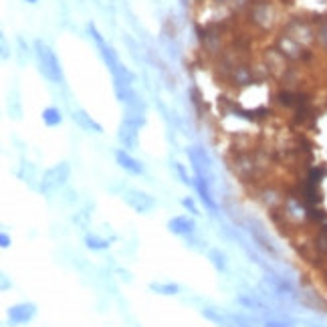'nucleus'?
Instances as JSON below:
<instances>
[{"mask_svg": "<svg viewBox=\"0 0 327 327\" xmlns=\"http://www.w3.org/2000/svg\"><path fill=\"white\" fill-rule=\"evenodd\" d=\"M29 3H37V0H29Z\"/></svg>", "mask_w": 327, "mask_h": 327, "instance_id": "obj_15", "label": "nucleus"}, {"mask_svg": "<svg viewBox=\"0 0 327 327\" xmlns=\"http://www.w3.org/2000/svg\"><path fill=\"white\" fill-rule=\"evenodd\" d=\"M0 247H3V249H9V247H11L9 234H0Z\"/></svg>", "mask_w": 327, "mask_h": 327, "instance_id": "obj_13", "label": "nucleus"}, {"mask_svg": "<svg viewBox=\"0 0 327 327\" xmlns=\"http://www.w3.org/2000/svg\"><path fill=\"white\" fill-rule=\"evenodd\" d=\"M43 121H45L47 125H57V123H61V113H59L57 109H47V111L43 113Z\"/></svg>", "mask_w": 327, "mask_h": 327, "instance_id": "obj_10", "label": "nucleus"}, {"mask_svg": "<svg viewBox=\"0 0 327 327\" xmlns=\"http://www.w3.org/2000/svg\"><path fill=\"white\" fill-rule=\"evenodd\" d=\"M325 232H327V226H325Z\"/></svg>", "mask_w": 327, "mask_h": 327, "instance_id": "obj_16", "label": "nucleus"}, {"mask_svg": "<svg viewBox=\"0 0 327 327\" xmlns=\"http://www.w3.org/2000/svg\"><path fill=\"white\" fill-rule=\"evenodd\" d=\"M149 289L151 291H155V293H161V295H176L180 289H178V285H172V283H166V285H159V283H151L149 285Z\"/></svg>", "mask_w": 327, "mask_h": 327, "instance_id": "obj_8", "label": "nucleus"}, {"mask_svg": "<svg viewBox=\"0 0 327 327\" xmlns=\"http://www.w3.org/2000/svg\"><path fill=\"white\" fill-rule=\"evenodd\" d=\"M168 228L174 232V234H190L194 230V220L188 218V216H176L168 222Z\"/></svg>", "mask_w": 327, "mask_h": 327, "instance_id": "obj_5", "label": "nucleus"}, {"mask_svg": "<svg viewBox=\"0 0 327 327\" xmlns=\"http://www.w3.org/2000/svg\"><path fill=\"white\" fill-rule=\"evenodd\" d=\"M39 57H41V65H43V71L47 73V77H51V79H59L61 77V73H59V65H57V59H55V55L47 49V47H43L41 43H39Z\"/></svg>", "mask_w": 327, "mask_h": 327, "instance_id": "obj_4", "label": "nucleus"}, {"mask_svg": "<svg viewBox=\"0 0 327 327\" xmlns=\"http://www.w3.org/2000/svg\"><path fill=\"white\" fill-rule=\"evenodd\" d=\"M267 327H287V325H283V323H277V321H269V323H267Z\"/></svg>", "mask_w": 327, "mask_h": 327, "instance_id": "obj_14", "label": "nucleus"}, {"mask_svg": "<svg viewBox=\"0 0 327 327\" xmlns=\"http://www.w3.org/2000/svg\"><path fill=\"white\" fill-rule=\"evenodd\" d=\"M210 257H212V261H214V267H216V269H220V271H224V257H222L218 251H212V255H210Z\"/></svg>", "mask_w": 327, "mask_h": 327, "instance_id": "obj_11", "label": "nucleus"}, {"mask_svg": "<svg viewBox=\"0 0 327 327\" xmlns=\"http://www.w3.org/2000/svg\"><path fill=\"white\" fill-rule=\"evenodd\" d=\"M35 315H37V307L33 303H19V305H13L9 309V319L13 323H17V325L29 323Z\"/></svg>", "mask_w": 327, "mask_h": 327, "instance_id": "obj_2", "label": "nucleus"}, {"mask_svg": "<svg viewBox=\"0 0 327 327\" xmlns=\"http://www.w3.org/2000/svg\"><path fill=\"white\" fill-rule=\"evenodd\" d=\"M85 242H87V247H89L91 251H105V249L109 247V240L97 238V236H93V234H89V236L85 238Z\"/></svg>", "mask_w": 327, "mask_h": 327, "instance_id": "obj_9", "label": "nucleus"}, {"mask_svg": "<svg viewBox=\"0 0 327 327\" xmlns=\"http://www.w3.org/2000/svg\"><path fill=\"white\" fill-rule=\"evenodd\" d=\"M115 157H117V161H119V166L123 168V170H127V172H131V174H141L143 172V168H141V164L139 161H135L131 155H127L125 151H117L115 153Z\"/></svg>", "mask_w": 327, "mask_h": 327, "instance_id": "obj_7", "label": "nucleus"}, {"mask_svg": "<svg viewBox=\"0 0 327 327\" xmlns=\"http://www.w3.org/2000/svg\"><path fill=\"white\" fill-rule=\"evenodd\" d=\"M196 188H198V194H200V198H202V202L212 210V212H216V202L212 200V196H210V188H208V178H202V176H196Z\"/></svg>", "mask_w": 327, "mask_h": 327, "instance_id": "obj_6", "label": "nucleus"}, {"mask_svg": "<svg viewBox=\"0 0 327 327\" xmlns=\"http://www.w3.org/2000/svg\"><path fill=\"white\" fill-rule=\"evenodd\" d=\"M125 200H127V204H129L133 210H137V212H149V210L155 206V200H153L149 194H143V192H137V190L127 192Z\"/></svg>", "mask_w": 327, "mask_h": 327, "instance_id": "obj_3", "label": "nucleus"}, {"mask_svg": "<svg viewBox=\"0 0 327 327\" xmlns=\"http://www.w3.org/2000/svg\"><path fill=\"white\" fill-rule=\"evenodd\" d=\"M182 204H184V206H186V208H188V210H190V212H192V214H200V212H198V208H196V204H194V200H192V198H184V200H182Z\"/></svg>", "mask_w": 327, "mask_h": 327, "instance_id": "obj_12", "label": "nucleus"}, {"mask_svg": "<svg viewBox=\"0 0 327 327\" xmlns=\"http://www.w3.org/2000/svg\"><path fill=\"white\" fill-rule=\"evenodd\" d=\"M69 164H57V166H53L51 170H47V174L43 176V182H41V190L43 192H53L57 190L59 186H63L69 178Z\"/></svg>", "mask_w": 327, "mask_h": 327, "instance_id": "obj_1", "label": "nucleus"}]
</instances>
